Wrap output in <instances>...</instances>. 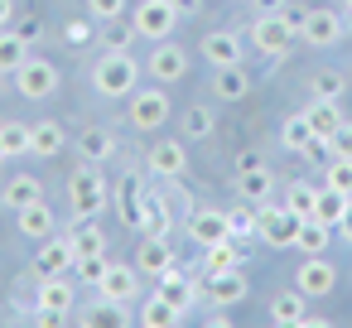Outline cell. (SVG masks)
Masks as SVG:
<instances>
[{
	"mask_svg": "<svg viewBox=\"0 0 352 328\" xmlns=\"http://www.w3.org/2000/svg\"><path fill=\"white\" fill-rule=\"evenodd\" d=\"M92 87H97L102 97H111V102L131 97V92L140 87V68H135V58H131L126 49H107V54L92 63Z\"/></svg>",
	"mask_w": 352,
	"mask_h": 328,
	"instance_id": "cell-1",
	"label": "cell"
},
{
	"mask_svg": "<svg viewBox=\"0 0 352 328\" xmlns=\"http://www.w3.org/2000/svg\"><path fill=\"white\" fill-rule=\"evenodd\" d=\"M68 203H73V212H97V217L107 212L111 193H107V179H102L97 164L82 160V169H73V179H68Z\"/></svg>",
	"mask_w": 352,
	"mask_h": 328,
	"instance_id": "cell-2",
	"label": "cell"
},
{
	"mask_svg": "<svg viewBox=\"0 0 352 328\" xmlns=\"http://www.w3.org/2000/svg\"><path fill=\"white\" fill-rule=\"evenodd\" d=\"M299 212H289L285 203H256V237L265 246H294V232H299Z\"/></svg>",
	"mask_w": 352,
	"mask_h": 328,
	"instance_id": "cell-3",
	"label": "cell"
},
{
	"mask_svg": "<svg viewBox=\"0 0 352 328\" xmlns=\"http://www.w3.org/2000/svg\"><path fill=\"white\" fill-rule=\"evenodd\" d=\"M294 34H299V30H294L285 15H256L251 30H246V39H251L265 58H285V54L294 49Z\"/></svg>",
	"mask_w": 352,
	"mask_h": 328,
	"instance_id": "cell-4",
	"label": "cell"
},
{
	"mask_svg": "<svg viewBox=\"0 0 352 328\" xmlns=\"http://www.w3.org/2000/svg\"><path fill=\"white\" fill-rule=\"evenodd\" d=\"M131 20H135L140 39L160 44V39H169V34H174V25H179V6H174V0H140Z\"/></svg>",
	"mask_w": 352,
	"mask_h": 328,
	"instance_id": "cell-5",
	"label": "cell"
},
{
	"mask_svg": "<svg viewBox=\"0 0 352 328\" xmlns=\"http://www.w3.org/2000/svg\"><path fill=\"white\" fill-rule=\"evenodd\" d=\"M126 116H131V126H135V131H160V126L169 121V97H164L160 87H135V92H131Z\"/></svg>",
	"mask_w": 352,
	"mask_h": 328,
	"instance_id": "cell-6",
	"label": "cell"
},
{
	"mask_svg": "<svg viewBox=\"0 0 352 328\" xmlns=\"http://www.w3.org/2000/svg\"><path fill=\"white\" fill-rule=\"evenodd\" d=\"M184 232H188V241H198V246L227 241V237H232V227H227V208H212V203H203V208H188V217H184Z\"/></svg>",
	"mask_w": 352,
	"mask_h": 328,
	"instance_id": "cell-7",
	"label": "cell"
},
{
	"mask_svg": "<svg viewBox=\"0 0 352 328\" xmlns=\"http://www.w3.org/2000/svg\"><path fill=\"white\" fill-rule=\"evenodd\" d=\"M15 87H20V97H30V102H44V97H54V87H58V68L49 63V58H25L20 63V73H15Z\"/></svg>",
	"mask_w": 352,
	"mask_h": 328,
	"instance_id": "cell-8",
	"label": "cell"
},
{
	"mask_svg": "<svg viewBox=\"0 0 352 328\" xmlns=\"http://www.w3.org/2000/svg\"><path fill=\"white\" fill-rule=\"evenodd\" d=\"M294 289L309 294V299H323L338 289V265L328 256H304V265L294 270Z\"/></svg>",
	"mask_w": 352,
	"mask_h": 328,
	"instance_id": "cell-9",
	"label": "cell"
},
{
	"mask_svg": "<svg viewBox=\"0 0 352 328\" xmlns=\"http://www.w3.org/2000/svg\"><path fill=\"white\" fill-rule=\"evenodd\" d=\"M140 270H135V261L131 265H121V261H111V270L102 275V285H97V294H102V304H131L135 294H140Z\"/></svg>",
	"mask_w": 352,
	"mask_h": 328,
	"instance_id": "cell-10",
	"label": "cell"
},
{
	"mask_svg": "<svg viewBox=\"0 0 352 328\" xmlns=\"http://www.w3.org/2000/svg\"><path fill=\"white\" fill-rule=\"evenodd\" d=\"M145 73H150L155 83H179V78L188 73V54H184L174 39H160V44L150 49V58H145Z\"/></svg>",
	"mask_w": 352,
	"mask_h": 328,
	"instance_id": "cell-11",
	"label": "cell"
},
{
	"mask_svg": "<svg viewBox=\"0 0 352 328\" xmlns=\"http://www.w3.org/2000/svg\"><path fill=\"white\" fill-rule=\"evenodd\" d=\"M299 39H304L309 49H333V44L342 39V20H338V10H309L304 25H299Z\"/></svg>",
	"mask_w": 352,
	"mask_h": 328,
	"instance_id": "cell-12",
	"label": "cell"
},
{
	"mask_svg": "<svg viewBox=\"0 0 352 328\" xmlns=\"http://www.w3.org/2000/svg\"><path fill=\"white\" fill-rule=\"evenodd\" d=\"M73 261H78V251H73L68 232H63V237H44V246H39V256H34V275H68Z\"/></svg>",
	"mask_w": 352,
	"mask_h": 328,
	"instance_id": "cell-13",
	"label": "cell"
},
{
	"mask_svg": "<svg viewBox=\"0 0 352 328\" xmlns=\"http://www.w3.org/2000/svg\"><path fill=\"white\" fill-rule=\"evenodd\" d=\"M15 222H20V237H30V241H44V237H54V232H58V217H54V208H49L44 198H34V203L15 208Z\"/></svg>",
	"mask_w": 352,
	"mask_h": 328,
	"instance_id": "cell-14",
	"label": "cell"
},
{
	"mask_svg": "<svg viewBox=\"0 0 352 328\" xmlns=\"http://www.w3.org/2000/svg\"><path fill=\"white\" fill-rule=\"evenodd\" d=\"M169 265H174L169 237H140V246H135V270H140L145 280H160Z\"/></svg>",
	"mask_w": 352,
	"mask_h": 328,
	"instance_id": "cell-15",
	"label": "cell"
},
{
	"mask_svg": "<svg viewBox=\"0 0 352 328\" xmlns=\"http://www.w3.org/2000/svg\"><path fill=\"white\" fill-rule=\"evenodd\" d=\"M246 265L241 270H227V275H208V304L212 309H232V304H241L246 299Z\"/></svg>",
	"mask_w": 352,
	"mask_h": 328,
	"instance_id": "cell-16",
	"label": "cell"
},
{
	"mask_svg": "<svg viewBox=\"0 0 352 328\" xmlns=\"http://www.w3.org/2000/svg\"><path fill=\"white\" fill-rule=\"evenodd\" d=\"M160 179H184V169H188V150H184V140H160L155 150H150V160H145Z\"/></svg>",
	"mask_w": 352,
	"mask_h": 328,
	"instance_id": "cell-17",
	"label": "cell"
},
{
	"mask_svg": "<svg viewBox=\"0 0 352 328\" xmlns=\"http://www.w3.org/2000/svg\"><path fill=\"white\" fill-rule=\"evenodd\" d=\"M241 265H246V251H241L236 237L203 246V275H227V270H241Z\"/></svg>",
	"mask_w": 352,
	"mask_h": 328,
	"instance_id": "cell-18",
	"label": "cell"
},
{
	"mask_svg": "<svg viewBox=\"0 0 352 328\" xmlns=\"http://www.w3.org/2000/svg\"><path fill=\"white\" fill-rule=\"evenodd\" d=\"M203 58H208V68H232V63L246 58V49H241V39L232 30H217V34L203 39Z\"/></svg>",
	"mask_w": 352,
	"mask_h": 328,
	"instance_id": "cell-19",
	"label": "cell"
},
{
	"mask_svg": "<svg viewBox=\"0 0 352 328\" xmlns=\"http://www.w3.org/2000/svg\"><path fill=\"white\" fill-rule=\"evenodd\" d=\"M251 87H256V83H251L246 63H232V68H212V92H217V102H241V97H246Z\"/></svg>",
	"mask_w": 352,
	"mask_h": 328,
	"instance_id": "cell-20",
	"label": "cell"
},
{
	"mask_svg": "<svg viewBox=\"0 0 352 328\" xmlns=\"http://www.w3.org/2000/svg\"><path fill=\"white\" fill-rule=\"evenodd\" d=\"M63 145H68L63 121H34V126H30V155L54 160V155H63Z\"/></svg>",
	"mask_w": 352,
	"mask_h": 328,
	"instance_id": "cell-21",
	"label": "cell"
},
{
	"mask_svg": "<svg viewBox=\"0 0 352 328\" xmlns=\"http://www.w3.org/2000/svg\"><path fill=\"white\" fill-rule=\"evenodd\" d=\"M155 294H164V299H169V304H174L179 314H188V309H193V299H198V289H193V280H188V275H184L179 265H169V270L160 275V285H155Z\"/></svg>",
	"mask_w": 352,
	"mask_h": 328,
	"instance_id": "cell-22",
	"label": "cell"
},
{
	"mask_svg": "<svg viewBox=\"0 0 352 328\" xmlns=\"http://www.w3.org/2000/svg\"><path fill=\"white\" fill-rule=\"evenodd\" d=\"M236 193H241L246 203H265V198L275 193V174H270L265 164H246V169H236Z\"/></svg>",
	"mask_w": 352,
	"mask_h": 328,
	"instance_id": "cell-23",
	"label": "cell"
},
{
	"mask_svg": "<svg viewBox=\"0 0 352 328\" xmlns=\"http://www.w3.org/2000/svg\"><path fill=\"white\" fill-rule=\"evenodd\" d=\"M34 309H54V314H73V285L63 275H39V294Z\"/></svg>",
	"mask_w": 352,
	"mask_h": 328,
	"instance_id": "cell-24",
	"label": "cell"
},
{
	"mask_svg": "<svg viewBox=\"0 0 352 328\" xmlns=\"http://www.w3.org/2000/svg\"><path fill=\"white\" fill-rule=\"evenodd\" d=\"M116 212H121V222H126V227H135V232H140L145 193H140V179H135V174H126V179L116 184Z\"/></svg>",
	"mask_w": 352,
	"mask_h": 328,
	"instance_id": "cell-25",
	"label": "cell"
},
{
	"mask_svg": "<svg viewBox=\"0 0 352 328\" xmlns=\"http://www.w3.org/2000/svg\"><path fill=\"white\" fill-rule=\"evenodd\" d=\"M304 314H309V294H299V289H280L270 299V323H280V328H299Z\"/></svg>",
	"mask_w": 352,
	"mask_h": 328,
	"instance_id": "cell-26",
	"label": "cell"
},
{
	"mask_svg": "<svg viewBox=\"0 0 352 328\" xmlns=\"http://www.w3.org/2000/svg\"><path fill=\"white\" fill-rule=\"evenodd\" d=\"M304 121L314 126V135H318V140H333V131L342 126V111H338V102H323V97H314V102L304 107Z\"/></svg>",
	"mask_w": 352,
	"mask_h": 328,
	"instance_id": "cell-27",
	"label": "cell"
},
{
	"mask_svg": "<svg viewBox=\"0 0 352 328\" xmlns=\"http://www.w3.org/2000/svg\"><path fill=\"white\" fill-rule=\"evenodd\" d=\"M328 241H333V227L318 222V217H304L299 232H294V251H304V256H323Z\"/></svg>",
	"mask_w": 352,
	"mask_h": 328,
	"instance_id": "cell-28",
	"label": "cell"
},
{
	"mask_svg": "<svg viewBox=\"0 0 352 328\" xmlns=\"http://www.w3.org/2000/svg\"><path fill=\"white\" fill-rule=\"evenodd\" d=\"M111 150H116V140H111V131H107V126H87V131L78 135V155H82L87 164L111 160Z\"/></svg>",
	"mask_w": 352,
	"mask_h": 328,
	"instance_id": "cell-29",
	"label": "cell"
},
{
	"mask_svg": "<svg viewBox=\"0 0 352 328\" xmlns=\"http://www.w3.org/2000/svg\"><path fill=\"white\" fill-rule=\"evenodd\" d=\"M347 212H352V193H338V188L323 184V188H318V203H314V217L328 222V227H338Z\"/></svg>",
	"mask_w": 352,
	"mask_h": 328,
	"instance_id": "cell-30",
	"label": "cell"
},
{
	"mask_svg": "<svg viewBox=\"0 0 352 328\" xmlns=\"http://www.w3.org/2000/svg\"><path fill=\"white\" fill-rule=\"evenodd\" d=\"M174 227V208L164 198H145V212H140V237H169Z\"/></svg>",
	"mask_w": 352,
	"mask_h": 328,
	"instance_id": "cell-31",
	"label": "cell"
},
{
	"mask_svg": "<svg viewBox=\"0 0 352 328\" xmlns=\"http://www.w3.org/2000/svg\"><path fill=\"white\" fill-rule=\"evenodd\" d=\"M34 198H44V184H39L34 174H15L6 188H0V203H6V208H25V203H34Z\"/></svg>",
	"mask_w": 352,
	"mask_h": 328,
	"instance_id": "cell-32",
	"label": "cell"
},
{
	"mask_svg": "<svg viewBox=\"0 0 352 328\" xmlns=\"http://www.w3.org/2000/svg\"><path fill=\"white\" fill-rule=\"evenodd\" d=\"M25 58H30V44H25L15 30H0V73H6V78H15Z\"/></svg>",
	"mask_w": 352,
	"mask_h": 328,
	"instance_id": "cell-33",
	"label": "cell"
},
{
	"mask_svg": "<svg viewBox=\"0 0 352 328\" xmlns=\"http://www.w3.org/2000/svg\"><path fill=\"white\" fill-rule=\"evenodd\" d=\"M102 49H131L135 39H140V30H135V20H126V15H116V20H102Z\"/></svg>",
	"mask_w": 352,
	"mask_h": 328,
	"instance_id": "cell-34",
	"label": "cell"
},
{
	"mask_svg": "<svg viewBox=\"0 0 352 328\" xmlns=\"http://www.w3.org/2000/svg\"><path fill=\"white\" fill-rule=\"evenodd\" d=\"M179 318H184V314H179L164 294H150V299L140 304V323H145V328H174Z\"/></svg>",
	"mask_w": 352,
	"mask_h": 328,
	"instance_id": "cell-35",
	"label": "cell"
},
{
	"mask_svg": "<svg viewBox=\"0 0 352 328\" xmlns=\"http://www.w3.org/2000/svg\"><path fill=\"white\" fill-rule=\"evenodd\" d=\"M212 126H217V116H212V107H188L184 111V121H179V131H184V140H208L212 135Z\"/></svg>",
	"mask_w": 352,
	"mask_h": 328,
	"instance_id": "cell-36",
	"label": "cell"
},
{
	"mask_svg": "<svg viewBox=\"0 0 352 328\" xmlns=\"http://www.w3.org/2000/svg\"><path fill=\"white\" fill-rule=\"evenodd\" d=\"M227 227H232V237L236 241H256V203H236V208H227Z\"/></svg>",
	"mask_w": 352,
	"mask_h": 328,
	"instance_id": "cell-37",
	"label": "cell"
},
{
	"mask_svg": "<svg viewBox=\"0 0 352 328\" xmlns=\"http://www.w3.org/2000/svg\"><path fill=\"white\" fill-rule=\"evenodd\" d=\"M314 203H318V188H314V184L294 179V184L285 188V208H289V212H299V217H314Z\"/></svg>",
	"mask_w": 352,
	"mask_h": 328,
	"instance_id": "cell-38",
	"label": "cell"
},
{
	"mask_svg": "<svg viewBox=\"0 0 352 328\" xmlns=\"http://www.w3.org/2000/svg\"><path fill=\"white\" fill-rule=\"evenodd\" d=\"M107 270H111L107 251H92V256H78V261H73V280H82V285H102Z\"/></svg>",
	"mask_w": 352,
	"mask_h": 328,
	"instance_id": "cell-39",
	"label": "cell"
},
{
	"mask_svg": "<svg viewBox=\"0 0 352 328\" xmlns=\"http://www.w3.org/2000/svg\"><path fill=\"white\" fill-rule=\"evenodd\" d=\"M0 145H6L10 160L30 155V126H25V121H0Z\"/></svg>",
	"mask_w": 352,
	"mask_h": 328,
	"instance_id": "cell-40",
	"label": "cell"
},
{
	"mask_svg": "<svg viewBox=\"0 0 352 328\" xmlns=\"http://www.w3.org/2000/svg\"><path fill=\"white\" fill-rule=\"evenodd\" d=\"M323 184H328V188H338V193H352V160L328 155V164H323Z\"/></svg>",
	"mask_w": 352,
	"mask_h": 328,
	"instance_id": "cell-41",
	"label": "cell"
},
{
	"mask_svg": "<svg viewBox=\"0 0 352 328\" xmlns=\"http://www.w3.org/2000/svg\"><path fill=\"white\" fill-rule=\"evenodd\" d=\"M309 87H314V97H323V102H338V97H342V73L323 68V73H314V78H309Z\"/></svg>",
	"mask_w": 352,
	"mask_h": 328,
	"instance_id": "cell-42",
	"label": "cell"
},
{
	"mask_svg": "<svg viewBox=\"0 0 352 328\" xmlns=\"http://www.w3.org/2000/svg\"><path fill=\"white\" fill-rule=\"evenodd\" d=\"M87 15L102 25V20H116V15H126V0H87Z\"/></svg>",
	"mask_w": 352,
	"mask_h": 328,
	"instance_id": "cell-43",
	"label": "cell"
},
{
	"mask_svg": "<svg viewBox=\"0 0 352 328\" xmlns=\"http://www.w3.org/2000/svg\"><path fill=\"white\" fill-rule=\"evenodd\" d=\"M10 30H15V34H20L30 49H34V44H39V34H44V25H39L34 15H15V25H10Z\"/></svg>",
	"mask_w": 352,
	"mask_h": 328,
	"instance_id": "cell-44",
	"label": "cell"
},
{
	"mask_svg": "<svg viewBox=\"0 0 352 328\" xmlns=\"http://www.w3.org/2000/svg\"><path fill=\"white\" fill-rule=\"evenodd\" d=\"M328 145H333V155H342V160H352V121H342V126L333 131V140H328Z\"/></svg>",
	"mask_w": 352,
	"mask_h": 328,
	"instance_id": "cell-45",
	"label": "cell"
},
{
	"mask_svg": "<svg viewBox=\"0 0 352 328\" xmlns=\"http://www.w3.org/2000/svg\"><path fill=\"white\" fill-rule=\"evenodd\" d=\"M92 25H97L92 15H87V20H78V25H68V39H73V44H87V39H92Z\"/></svg>",
	"mask_w": 352,
	"mask_h": 328,
	"instance_id": "cell-46",
	"label": "cell"
},
{
	"mask_svg": "<svg viewBox=\"0 0 352 328\" xmlns=\"http://www.w3.org/2000/svg\"><path fill=\"white\" fill-rule=\"evenodd\" d=\"M246 6H256L261 15H280V10L289 6V0H246Z\"/></svg>",
	"mask_w": 352,
	"mask_h": 328,
	"instance_id": "cell-47",
	"label": "cell"
},
{
	"mask_svg": "<svg viewBox=\"0 0 352 328\" xmlns=\"http://www.w3.org/2000/svg\"><path fill=\"white\" fill-rule=\"evenodd\" d=\"M15 25V0H0V30Z\"/></svg>",
	"mask_w": 352,
	"mask_h": 328,
	"instance_id": "cell-48",
	"label": "cell"
},
{
	"mask_svg": "<svg viewBox=\"0 0 352 328\" xmlns=\"http://www.w3.org/2000/svg\"><path fill=\"white\" fill-rule=\"evenodd\" d=\"M174 6H179V15H198V6H203V0H174Z\"/></svg>",
	"mask_w": 352,
	"mask_h": 328,
	"instance_id": "cell-49",
	"label": "cell"
},
{
	"mask_svg": "<svg viewBox=\"0 0 352 328\" xmlns=\"http://www.w3.org/2000/svg\"><path fill=\"white\" fill-rule=\"evenodd\" d=\"M338 232H342V241H352V212H347V217L338 222Z\"/></svg>",
	"mask_w": 352,
	"mask_h": 328,
	"instance_id": "cell-50",
	"label": "cell"
},
{
	"mask_svg": "<svg viewBox=\"0 0 352 328\" xmlns=\"http://www.w3.org/2000/svg\"><path fill=\"white\" fill-rule=\"evenodd\" d=\"M6 160H10V155H6V145H0V164H6Z\"/></svg>",
	"mask_w": 352,
	"mask_h": 328,
	"instance_id": "cell-51",
	"label": "cell"
},
{
	"mask_svg": "<svg viewBox=\"0 0 352 328\" xmlns=\"http://www.w3.org/2000/svg\"><path fill=\"white\" fill-rule=\"evenodd\" d=\"M342 10H347V15H352V0H342Z\"/></svg>",
	"mask_w": 352,
	"mask_h": 328,
	"instance_id": "cell-52",
	"label": "cell"
}]
</instances>
